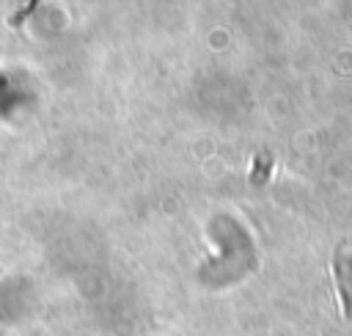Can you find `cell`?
Here are the masks:
<instances>
[{
	"instance_id": "1",
	"label": "cell",
	"mask_w": 352,
	"mask_h": 336,
	"mask_svg": "<svg viewBox=\"0 0 352 336\" xmlns=\"http://www.w3.org/2000/svg\"><path fill=\"white\" fill-rule=\"evenodd\" d=\"M333 275L338 286V297L344 306V317L352 319V251L338 248L333 256Z\"/></svg>"
},
{
	"instance_id": "2",
	"label": "cell",
	"mask_w": 352,
	"mask_h": 336,
	"mask_svg": "<svg viewBox=\"0 0 352 336\" xmlns=\"http://www.w3.org/2000/svg\"><path fill=\"white\" fill-rule=\"evenodd\" d=\"M270 171H272V157H270V151H261V154L253 160L250 182H253V185H264V182H267V176H270Z\"/></svg>"
}]
</instances>
